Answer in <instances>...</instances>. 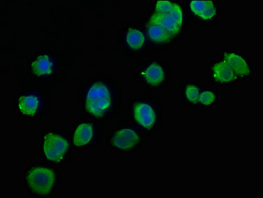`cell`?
Instances as JSON below:
<instances>
[{
	"label": "cell",
	"mask_w": 263,
	"mask_h": 198,
	"mask_svg": "<svg viewBox=\"0 0 263 198\" xmlns=\"http://www.w3.org/2000/svg\"><path fill=\"white\" fill-rule=\"evenodd\" d=\"M76 103L84 114L105 123L121 114L123 90L107 70L87 76L76 84Z\"/></svg>",
	"instance_id": "cell-2"
},
{
	"label": "cell",
	"mask_w": 263,
	"mask_h": 198,
	"mask_svg": "<svg viewBox=\"0 0 263 198\" xmlns=\"http://www.w3.org/2000/svg\"><path fill=\"white\" fill-rule=\"evenodd\" d=\"M175 0H149L147 2L148 12L165 14L174 8Z\"/></svg>",
	"instance_id": "cell-18"
},
{
	"label": "cell",
	"mask_w": 263,
	"mask_h": 198,
	"mask_svg": "<svg viewBox=\"0 0 263 198\" xmlns=\"http://www.w3.org/2000/svg\"><path fill=\"white\" fill-rule=\"evenodd\" d=\"M147 20L156 24L169 33L177 43L181 42L191 28V19L184 0H175L174 8L165 14L148 12Z\"/></svg>",
	"instance_id": "cell-10"
},
{
	"label": "cell",
	"mask_w": 263,
	"mask_h": 198,
	"mask_svg": "<svg viewBox=\"0 0 263 198\" xmlns=\"http://www.w3.org/2000/svg\"><path fill=\"white\" fill-rule=\"evenodd\" d=\"M128 120L137 126L144 139L151 138L162 127L163 107L156 94L142 91L128 98Z\"/></svg>",
	"instance_id": "cell-3"
},
{
	"label": "cell",
	"mask_w": 263,
	"mask_h": 198,
	"mask_svg": "<svg viewBox=\"0 0 263 198\" xmlns=\"http://www.w3.org/2000/svg\"><path fill=\"white\" fill-rule=\"evenodd\" d=\"M219 102V89L212 85L203 84L200 89L197 110L202 113L211 111L218 105Z\"/></svg>",
	"instance_id": "cell-17"
},
{
	"label": "cell",
	"mask_w": 263,
	"mask_h": 198,
	"mask_svg": "<svg viewBox=\"0 0 263 198\" xmlns=\"http://www.w3.org/2000/svg\"><path fill=\"white\" fill-rule=\"evenodd\" d=\"M144 140L137 126L129 120H120L107 135L106 146L121 155L135 153L141 148Z\"/></svg>",
	"instance_id": "cell-9"
},
{
	"label": "cell",
	"mask_w": 263,
	"mask_h": 198,
	"mask_svg": "<svg viewBox=\"0 0 263 198\" xmlns=\"http://www.w3.org/2000/svg\"><path fill=\"white\" fill-rule=\"evenodd\" d=\"M113 50L130 61H142L154 55L145 33L141 19L124 21L116 33Z\"/></svg>",
	"instance_id": "cell-5"
},
{
	"label": "cell",
	"mask_w": 263,
	"mask_h": 198,
	"mask_svg": "<svg viewBox=\"0 0 263 198\" xmlns=\"http://www.w3.org/2000/svg\"><path fill=\"white\" fill-rule=\"evenodd\" d=\"M77 149L73 144L70 132L49 128L43 133L41 154L45 162L63 165L75 157Z\"/></svg>",
	"instance_id": "cell-8"
},
{
	"label": "cell",
	"mask_w": 263,
	"mask_h": 198,
	"mask_svg": "<svg viewBox=\"0 0 263 198\" xmlns=\"http://www.w3.org/2000/svg\"><path fill=\"white\" fill-rule=\"evenodd\" d=\"M220 57L229 65L240 82L251 80L255 77V66L246 52L223 48Z\"/></svg>",
	"instance_id": "cell-13"
},
{
	"label": "cell",
	"mask_w": 263,
	"mask_h": 198,
	"mask_svg": "<svg viewBox=\"0 0 263 198\" xmlns=\"http://www.w3.org/2000/svg\"><path fill=\"white\" fill-rule=\"evenodd\" d=\"M82 51L73 47H44L29 48L1 58L2 67L14 62L17 82L24 84L57 86L63 84L68 71Z\"/></svg>",
	"instance_id": "cell-1"
},
{
	"label": "cell",
	"mask_w": 263,
	"mask_h": 198,
	"mask_svg": "<svg viewBox=\"0 0 263 198\" xmlns=\"http://www.w3.org/2000/svg\"><path fill=\"white\" fill-rule=\"evenodd\" d=\"M103 123L89 116L82 114L73 124L70 131L71 140L76 148L80 150H90L102 142Z\"/></svg>",
	"instance_id": "cell-11"
},
{
	"label": "cell",
	"mask_w": 263,
	"mask_h": 198,
	"mask_svg": "<svg viewBox=\"0 0 263 198\" xmlns=\"http://www.w3.org/2000/svg\"><path fill=\"white\" fill-rule=\"evenodd\" d=\"M172 62L166 57L152 55L138 62L134 71L135 82L148 93L163 91L172 82Z\"/></svg>",
	"instance_id": "cell-6"
},
{
	"label": "cell",
	"mask_w": 263,
	"mask_h": 198,
	"mask_svg": "<svg viewBox=\"0 0 263 198\" xmlns=\"http://www.w3.org/2000/svg\"><path fill=\"white\" fill-rule=\"evenodd\" d=\"M141 21L152 54L166 53L177 44L175 39L159 25L149 22L144 17Z\"/></svg>",
	"instance_id": "cell-14"
},
{
	"label": "cell",
	"mask_w": 263,
	"mask_h": 198,
	"mask_svg": "<svg viewBox=\"0 0 263 198\" xmlns=\"http://www.w3.org/2000/svg\"><path fill=\"white\" fill-rule=\"evenodd\" d=\"M54 102L51 87L37 84H20L14 98L16 113L31 123H37L52 111Z\"/></svg>",
	"instance_id": "cell-4"
},
{
	"label": "cell",
	"mask_w": 263,
	"mask_h": 198,
	"mask_svg": "<svg viewBox=\"0 0 263 198\" xmlns=\"http://www.w3.org/2000/svg\"><path fill=\"white\" fill-rule=\"evenodd\" d=\"M204 83L188 80L182 83L178 92V104L188 109H197L198 96Z\"/></svg>",
	"instance_id": "cell-16"
},
{
	"label": "cell",
	"mask_w": 263,
	"mask_h": 198,
	"mask_svg": "<svg viewBox=\"0 0 263 198\" xmlns=\"http://www.w3.org/2000/svg\"><path fill=\"white\" fill-rule=\"evenodd\" d=\"M25 192L33 197H50L61 182V173L50 163H31L22 175Z\"/></svg>",
	"instance_id": "cell-7"
},
{
	"label": "cell",
	"mask_w": 263,
	"mask_h": 198,
	"mask_svg": "<svg viewBox=\"0 0 263 198\" xmlns=\"http://www.w3.org/2000/svg\"><path fill=\"white\" fill-rule=\"evenodd\" d=\"M191 24L198 27H213L219 24L222 16L218 0H184Z\"/></svg>",
	"instance_id": "cell-12"
},
{
	"label": "cell",
	"mask_w": 263,
	"mask_h": 198,
	"mask_svg": "<svg viewBox=\"0 0 263 198\" xmlns=\"http://www.w3.org/2000/svg\"><path fill=\"white\" fill-rule=\"evenodd\" d=\"M207 69L209 82L220 88H229L241 82L229 65L221 57L212 60Z\"/></svg>",
	"instance_id": "cell-15"
}]
</instances>
